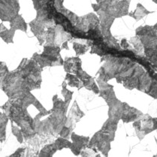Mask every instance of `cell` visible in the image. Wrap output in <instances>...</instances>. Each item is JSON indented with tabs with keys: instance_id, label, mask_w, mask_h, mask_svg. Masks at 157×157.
Instances as JSON below:
<instances>
[{
	"instance_id": "1",
	"label": "cell",
	"mask_w": 157,
	"mask_h": 157,
	"mask_svg": "<svg viewBox=\"0 0 157 157\" xmlns=\"http://www.w3.org/2000/svg\"><path fill=\"white\" fill-rule=\"evenodd\" d=\"M136 36L142 44L146 57L157 67V23L154 26H140L136 29Z\"/></svg>"
},
{
	"instance_id": "2",
	"label": "cell",
	"mask_w": 157,
	"mask_h": 157,
	"mask_svg": "<svg viewBox=\"0 0 157 157\" xmlns=\"http://www.w3.org/2000/svg\"><path fill=\"white\" fill-rule=\"evenodd\" d=\"M151 13H153V11H151V12H150V11H147L146 8L144 7L142 5L138 4L136 10H135L133 13L129 14V15L131 17H134L135 19L138 21H140V20L142 17H144V16H146V15L149 14H151Z\"/></svg>"
},
{
	"instance_id": "3",
	"label": "cell",
	"mask_w": 157,
	"mask_h": 157,
	"mask_svg": "<svg viewBox=\"0 0 157 157\" xmlns=\"http://www.w3.org/2000/svg\"><path fill=\"white\" fill-rule=\"evenodd\" d=\"M56 1V8H58V9H60V8H63V0H55Z\"/></svg>"
},
{
	"instance_id": "4",
	"label": "cell",
	"mask_w": 157,
	"mask_h": 157,
	"mask_svg": "<svg viewBox=\"0 0 157 157\" xmlns=\"http://www.w3.org/2000/svg\"><path fill=\"white\" fill-rule=\"evenodd\" d=\"M152 1H153L154 3H156L157 4V0H152Z\"/></svg>"
},
{
	"instance_id": "5",
	"label": "cell",
	"mask_w": 157,
	"mask_h": 157,
	"mask_svg": "<svg viewBox=\"0 0 157 157\" xmlns=\"http://www.w3.org/2000/svg\"><path fill=\"white\" fill-rule=\"evenodd\" d=\"M96 1H97V3H98V2H99L102 1V0H96Z\"/></svg>"
}]
</instances>
